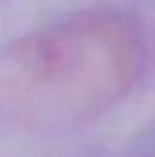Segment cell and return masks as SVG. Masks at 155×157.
Listing matches in <instances>:
<instances>
[{
	"mask_svg": "<svg viewBox=\"0 0 155 157\" xmlns=\"http://www.w3.org/2000/svg\"><path fill=\"white\" fill-rule=\"evenodd\" d=\"M142 64L139 33L122 17L73 15L0 51V119L37 132L93 121L124 99Z\"/></svg>",
	"mask_w": 155,
	"mask_h": 157,
	"instance_id": "6da1fadb",
	"label": "cell"
}]
</instances>
